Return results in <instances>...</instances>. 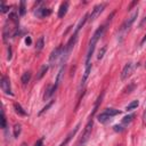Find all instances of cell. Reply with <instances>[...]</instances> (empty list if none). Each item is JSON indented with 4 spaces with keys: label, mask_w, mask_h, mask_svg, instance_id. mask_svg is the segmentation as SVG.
Wrapping results in <instances>:
<instances>
[{
    "label": "cell",
    "mask_w": 146,
    "mask_h": 146,
    "mask_svg": "<svg viewBox=\"0 0 146 146\" xmlns=\"http://www.w3.org/2000/svg\"><path fill=\"white\" fill-rule=\"evenodd\" d=\"M25 2L24 1H22L21 2V6H19V15H24L25 14Z\"/></svg>",
    "instance_id": "cell-22"
},
{
    "label": "cell",
    "mask_w": 146,
    "mask_h": 146,
    "mask_svg": "<svg viewBox=\"0 0 146 146\" xmlns=\"http://www.w3.org/2000/svg\"><path fill=\"white\" fill-rule=\"evenodd\" d=\"M43 46H44V38H43V36H40V38L38 39V41H36V44H35L36 51H40V50L43 48Z\"/></svg>",
    "instance_id": "cell-14"
},
{
    "label": "cell",
    "mask_w": 146,
    "mask_h": 146,
    "mask_svg": "<svg viewBox=\"0 0 146 146\" xmlns=\"http://www.w3.org/2000/svg\"><path fill=\"white\" fill-rule=\"evenodd\" d=\"M88 17H89V15L88 14H86L81 19H80V22L78 23V25H76V27H75V31H74V34H78V32L81 30V27L84 25V23L87 22V19H88Z\"/></svg>",
    "instance_id": "cell-10"
},
{
    "label": "cell",
    "mask_w": 146,
    "mask_h": 146,
    "mask_svg": "<svg viewBox=\"0 0 146 146\" xmlns=\"http://www.w3.org/2000/svg\"><path fill=\"white\" fill-rule=\"evenodd\" d=\"M9 18H10L13 22H17V14H16L15 11H11V13L9 14Z\"/></svg>",
    "instance_id": "cell-24"
},
{
    "label": "cell",
    "mask_w": 146,
    "mask_h": 146,
    "mask_svg": "<svg viewBox=\"0 0 146 146\" xmlns=\"http://www.w3.org/2000/svg\"><path fill=\"white\" fill-rule=\"evenodd\" d=\"M138 14H139V10L136 9V10L132 13V15H131L128 19H125V22L122 24V26H121V31H127V30L132 25V23L135 22V19L138 17Z\"/></svg>",
    "instance_id": "cell-5"
},
{
    "label": "cell",
    "mask_w": 146,
    "mask_h": 146,
    "mask_svg": "<svg viewBox=\"0 0 146 146\" xmlns=\"http://www.w3.org/2000/svg\"><path fill=\"white\" fill-rule=\"evenodd\" d=\"M1 13H7L8 10H9V7H7V6H5L3 3H1Z\"/></svg>",
    "instance_id": "cell-27"
},
{
    "label": "cell",
    "mask_w": 146,
    "mask_h": 146,
    "mask_svg": "<svg viewBox=\"0 0 146 146\" xmlns=\"http://www.w3.org/2000/svg\"><path fill=\"white\" fill-rule=\"evenodd\" d=\"M143 120H144V123H146V105H145V111L143 114Z\"/></svg>",
    "instance_id": "cell-30"
},
{
    "label": "cell",
    "mask_w": 146,
    "mask_h": 146,
    "mask_svg": "<svg viewBox=\"0 0 146 146\" xmlns=\"http://www.w3.org/2000/svg\"><path fill=\"white\" fill-rule=\"evenodd\" d=\"M1 128H6V117H5V113L2 111V114H1Z\"/></svg>",
    "instance_id": "cell-25"
},
{
    "label": "cell",
    "mask_w": 146,
    "mask_h": 146,
    "mask_svg": "<svg viewBox=\"0 0 146 146\" xmlns=\"http://www.w3.org/2000/svg\"><path fill=\"white\" fill-rule=\"evenodd\" d=\"M14 108H15V111H16V113H18L19 115H23V116H25V115H27V113L23 110V107L18 104V103H14Z\"/></svg>",
    "instance_id": "cell-13"
},
{
    "label": "cell",
    "mask_w": 146,
    "mask_h": 146,
    "mask_svg": "<svg viewBox=\"0 0 146 146\" xmlns=\"http://www.w3.org/2000/svg\"><path fill=\"white\" fill-rule=\"evenodd\" d=\"M105 51H106V47H103V48L99 50L97 58H98V59H102V58H103V56H104V54H105Z\"/></svg>",
    "instance_id": "cell-23"
},
{
    "label": "cell",
    "mask_w": 146,
    "mask_h": 146,
    "mask_svg": "<svg viewBox=\"0 0 146 146\" xmlns=\"http://www.w3.org/2000/svg\"><path fill=\"white\" fill-rule=\"evenodd\" d=\"M105 113H107V114L112 117V116H115V115L120 114V113H121V111L115 110V108H106V110H105Z\"/></svg>",
    "instance_id": "cell-15"
},
{
    "label": "cell",
    "mask_w": 146,
    "mask_h": 146,
    "mask_svg": "<svg viewBox=\"0 0 146 146\" xmlns=\"http://www.w3.org/2000/svg\"><path fill=\"white\" fill-rule=\"evenodd\" d=\"M57 84H54V86H50V87H48V89H47V92L44 94V96H43V98H44V100L46 99H48L49 97H51L52 95H54V92L56 91V89H57Z\"/></svg>",
    "instance_id": "cell-11"
},
{
    "label": "cell",
    "mask_w": 146,
    "mask_h": 146,
    "mask_svg": "<svg viewBox=\"0 0 146 146\" xmlns=\"http://www.w3.org/2000/svg\"><path fill=\"white\" fill-rule=\"evenodd\" d=\"M97 119H98V121L100 122V123H106V122H108L110 120H111V116L107 114V113H105V112H103V113H100V114H98V116H97Z\"/></svg>",
    "instance_id": "cell-12"
},
{
    "label": "cell",
    "mask_w": 146,
    "mask_h": 146,
    "mask_svg": "<svg viewBox=\"0 0 146 146\" xmlns=\"http://www.w3.org/2000/svg\"><path fill=\"white\" fill-rule=\"evenodd\" d=\"M62 52H63V47H62V46H58L57 48H55V49L51 51L50 57H49V64H50L51 66L57 62L58 58H60Z\"/></svg>",
    "instance_id": "cell-3"
},
{
    "label": "cell",
    "mask_w": 146,
    "mask_h": 146,
    "mask_svg": "<svg viewBox=\"0 0 146 146\" xmlns=\"http://www.w3.org/2000/svg\"><path fill=\"white\" fill-rule=\"evenodd\" d=\"M54 102H55V100H51V102H50L49 104H47V105H46V106H44V107H43V108H42V110H41V111L39 112V115H41L42 113H44L46 111H48V108H49V107H50V106H51V105L54 104Z\"/></svg>",
    "instance_id": "cell-21"
},
{
    "label": "cell",
    "mask_w": 146,
    "mask_h": 146,
    "mask_svg": "<svg viewBox=\"0 0 146 146\" xmlns=\"http://www.w3.org/2000/svg\"><path fill=\"white\" fill-rule=\"evenodd\" d=\"M34 14L40 18H44V17H47L51 14V9H49V8H38Z\"/></svg>",
    "instance_id": "cell-7"
},
{
    "label": "cell",
    "mask_w": 146,
    "mask_h": 146,
    "mask_svg": "<svg viewBox=\"0 0 146 146\" xmlns=\"http://www.w3.org/2000/svg\"><path fill=\"white\" fill-rule=\"evenodd\" d=\"M92 125H94V121H92V115H91L90 120H89L88 123L86 124V128H84V130H83V133H82V136H81V138H80V140H79V143H78L76 146H84V145H86V143L89 140V138H90V136H91Z\"/></svg>",
    "instance_id": "cell-1"
},
{
    "label": "cell",
    "mask_w": 146,
    "mask_h": 146,
    "mask_svg": "<svg viewBox=\"0 0 146 146\" xmlns=\"http://www.w3.org/2000/svg\"><path fill=\"white\" fill-rule=\"evenodd\" d=\"M145 22H146V16H145V17H144V19H143V21L140 22V26H143V24H144Z\"/></svg>",
    "instance_id": "cell-32"
},
{
    "label": "cell",
    "mask_w": 146,
    "mask_h": 146,
    "mask_svg": "<svg viewBox=\"0 0 146 146\" xmlns=\"http://www.w3.org/2000/svg\"><path fill=\"white\" fill-rule=\"evenodd\" d=\"M19 133H21V124H15L14 125V136L18 137Z\"/></svg>",
    "instance_id": "cell-20"
},
{
    "label": "cell",
    "mask_w": 146,
    "mask_h": 146,
    "mask_svg": "<svg viewBox=\"0 0 146 146\" xmlns=\"http://www.w3.org/2000/svg\"><path fill=\"white\" fill-rule=\"evenodd\" d=\"M0 86H1V89H2V91H3L5 94H7V95H13V92H11V87H10V81H9V78H8V76L2 75Z\"/></svg>",
    "instance_id": "cell-4"
},
{
    "label": "cell",
    "mask_w": 146,
    "mask_h": 146,
    "mask_svg": "<svg viewBox=\"0 0 146 146\" xmlns=\"http://www.w3.org/2000/svg\"><path fill=\"white\" fill-rule=\"evenodd\" d=\"M135 117V115L133 114H130V115H127V116H124L123 119H122V123L123 124H128V123H130L131 121H132V119Z\"/></svg>",
    "instance_id": "cell-19"
},
{
    "label": "cell",
    "mask_w": 146,
    "mask_h": 146,
    "mask_svg": "<svg viewBox=\"0 0 146 146\" xmlns=\"http://www.w3.org/2000/svg\"><path fill=\"white\" fill-rule=\"evenodd\" d=\"M132 71H133V65H132V63L125 64L124 67H123V70H122V72H121V79H122V80L128 79V78L131 75Z\"/></svg>",
    "instance_id": "cell-6"
},
{
    "label": "cell",
    "mask_w": 146,
    "mask_h": 146,
    "mask_svg": "<svg viewBox=\"0 0 146 146\" xmlns=\"http://www.w3.org/2000/svg\"><path fill=\"white\" fill-rule=\"evenodd\" d=\"M105 7H106V3H98L97 6H95L94 9L91 10L90 15H89V21L92 22L94 19H96V18L103 13V10L105 9Z\"/></svg>",
    "instance_id": "cell-2"
},
{
    "label": "cell",
    "mask_w": 146,
    "mask_h": 146,
    "mask_svg": "<svg viewBox=\"0 0 146 146\" xmlns=\"http://www.w3.org/2000/svg\"><path fill=\"white\" fill-rule=\"evenodd\" d=\"M79 128H80V124H78V125H76V127H75V128H74V129H73L72 131H70V133H68V135L66 136L65 140H64V141H63V143H62V144H60L59 146H66V145H67V144L70 143V140L72 139V137H73V136H74V135L76 133V131L79 130Z\"/></svg>",
    "instance_id": "cell-8"
},
{
    "label": "cell",
    "mask_w": 146,
    "mask_h": 146,
    "mask_svg": "<svg viewBox=\"0 0 146 146\" xmlns=\"http://www.w3.org/2000/svg\"><path fill=\"white\" fill-rule=\"evenodd\" d=\"M48 71V65H43L41 68H40V71H39V74L36 75V80H40L44 74H46V72Z\"/></svg>",
    "instance_id": "cell-16"
},
{
    "label": "cell",
    "mask_w": 146,
    "mask_h": 146,
    "mask_svg": "<svg viewBox=\"0 0 146 146\" xmlns=\"http://www.w3.org/2000/svg\"><path fill=\"white\" fill-rule=\"evenodd\" d=\"M34 146H43V138H40V139H38V140L35 141Z\"/></svg>",
    "instance_id": "cell-26"
},
{
    "label": "cell",
    "mask_w": 146,
    "mask_h": 146,
    "mask_svg": "<svg viewBox=\"0 0 146 146\" xmlns=\"http://www.w3.org/2000/svg\"><path fill=\"white\" fill-rule=\"evenodd\" d=\"M145 67H146V63H145Z\"/></svg>",
    "instance_id": "cell-33"
},
{
    "label": "cell",
    "mask_w": 146,
    "mask_h": 146,
    "mask_svg": "<svg viewBox=\"0 0 146 146\" xmlns=\"http://www.w3.org/2000/svg\"><path fill=\"white\" fill-rule=\"evenodd\" d=\"M30 79H31V72H25L23 75H22V83L23 84H26L29 81H30Z\"/></svg>",
    "instance_id": "cell-17"
},
{
    "label": "cell",
    "mask_w": 146,
    "mask_h": 146,
    "mask_svg": "<svg viewBox=\"0 0 146 146\" xmlns=\"http://www.w3.org/2000/svg\"><path fill=\"white\" fill-rule=\"evenodd\" d=\"M138 105H139V102H138V100H132L130 104H128V105H127L125 110H127V111H131V110H135V108H136Z\"/></svg>",
    "instance_id": "cell-18"
},
{
    "label": "cell",
    "mask_w": 146,
    "mask_h": 146,
    "mask_svg": "<svg viewBox=\"0 0 146 146\" xmlns=\"http://www.w3.org/2000/svg\"><path fill=\"white\" fill-rule=\"evenodd\" d=\"M114 130H115V131H122L123 129H122L121 125H114Z\"/></svg>",
    "instance_id": "cell-29"
},
{
    "label": "cell",
    "mask_w": 146,
    "mask_h": 146,
    "mask_svg": "<svg viewBox=\"0 0 146 146\" xmlns=\"http://www.w3.org/2000/svg\"><path fill=\"white\" fill-rule=\"evenodd\" d=\"M67 9H68V2L65 1V2H63V3L59 6V9H58V17H59V18H63V17L66 15Z\"/></svg>",
    "instance_id": "cell-9"
},
{
    "label": "cell",
    "mask_w": 146,
    "mask_h": 146,
    "mask_svg": "<svg viewBox=\"0 0 146 146\" xmlns=\"http://www.w3.org/2000/svg\"><path fill=\"white\" fill-rule=\"evenodd\" d=\"M146 42V34L143 36V39H141V41H140V44H144Z\"/></svg>",
    "instance_id": "cell-31"
},
{
    "label": "cell",
    "mask_w": 146,
    "mask_h": 146,
    "mask_svg": "<svg viewBox=\"0 0 146 146\" xmlns=\"http://www.w3.org/2000/svg\"><path fill=\"white\" fill-rule=\"evenodd\" d=\"M31 42H32L31 36H26V39H25V43H26L27 46H30V44H31Z\"/></svg>",
    "instance_id": "cell-28"
}]
</instances>
